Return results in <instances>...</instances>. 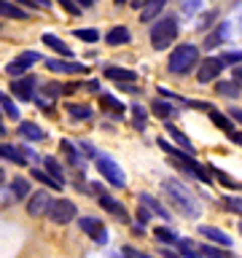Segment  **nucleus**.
Returning <instances> with one entry per match:
<instances>
[{
	"mask_svg": "<svg viewBox=\"0 0 242 258\" xmlns=\"http://www.w3.org/2000/svg\"><path fill=\"white\" fill-rule=\"evenodd\" d=\"M226 35H229V22H221V24H218V27L207 35L205 48H215L218 43H223V40H226Z\"/></svg>",
	"mask_w": 242,
	"mask_h": 258,
	"instance_id": "obj_20",
	"label": "nucleus"
},
{
	"mask_svg": "<svg viewBox=\"0 0 242 258\" xmlns=\"http://www.w3.org/2000/svg\"><path fill=\"white\" fill-rule=\"evenodd\" d=\"M151 110L156 113L159 118H169V116H172V113H175V108H172V105H169V102H164V100H153Z\"/></svg>",
	"mask_w": 242,
	"mask_h": 258,
	"instance_id": "obj_30",
	"label": "nucleus"
},
{
	"mask_svg": "<svg viewBox=\"0 0 242 258\" xmlns=\"http://www.w3.org/2000/svg\"><path fill=\"white\" fill-rule=\"evenodd\" d=\"M239 231H242V221H239Z\"/></svg>",
	"mask_w": 242,
	"mask_h": 258,
	"instance_id": "obj_56",
	"label": "nucleus"
},
{
	"mask_svg": "<svg viewBox=\"0 0 242 258\" xmlns=\"http://www.w3.org/2000/svg\"><path fill=\"white\" fill-rule=\"evenodd\" d=\"M78 226H81V231L89 234L94 242H100V245H105L108 242V234H105V226L97 221V218H78Z\"/></svg>",
	"mask_w": 242,
	"mask_h": 258,
	"instance_id": "obj_11",
	"label": "nucleus"
},
{
	"mask_svg": "<svg viewBox=\"0 0 242 258\" xmlns=\"http://www.w3.org/2000/svg\"><path fill=\"white\" fill-rule=\"evenodd\" d=\"M156 237L161 239V242H167V245H177V234H172V229H167V226H159L156 229Z\"/></svg>",
	"mask_w": 242,
	"mask_h": 258,
	"instance_id": "obj_35",
	"label": "nucleus"
},
{
	"mask_svg": "<svg viewBox=\"0 0 242 258\" xmlns=\"http://www.w3.org/2000/svg\"><path fill=\"white\" fill-rule=\"evenodd\" d=\"M124 258H143L135 247H124Z\"/></svg>",
	"mask_w": 242,
	"mask_h": 258,
	"instance_id": "obj_45",
	"label": "nucleus"
},
{
	"mask_svg": "<svg viewBox=\"0 0 242 258\" xmlns=\"http://www.w3.org/2000/svg\"><path fill=\"white\" fill-rule=\"evenodd\" d=\"M229 137H231V140L237 143V145H242V132H234V135H229Z\"/></svg>",
	"mask_w": 242,
	"mask_h": 258,
	"instance_id": "obj_51",
	"label": "nucleus"
},
{
	"mask_svg": "<svg viewBox=\"0 0 242 258\" xmlns=\"http://www.w3.org/2000/svg\"><path fill=\"white\" fill-rule=\"evenodd\" d=\"M239 32H242V16H239Z\"/></svg>",
	"mask_w": 242,
	"mask_h": 258,
	"instance_id": "obj_55",
	"label": "nucleus"
},
{
	"mask_svg": "<svg viewBox=\"0 0 242 258\" xmlns=\"http://www.w3.org/2000/svg\"><path fill=\"white\" fill-rule=\"evenodd\" d=\"M197 59H199V48L194 46V43H180L172 54H169L167 68H169V73L183 76V73H189L194 64H197Z\"/></svg>",
	"mask_w": 242,
	"mask_h": 258,
	"instance_id": "obj_4",
	"label": "nucleus"
},
{
	"mask_svg": "<svg viewBox=\"0 0 242 258\" xmlns=\"http://www.w3.org/2000/svg\"><path fill=\"white\" fill-rule=\"evenodd\" d=\"M38 59H40V54H35V51H24V54H19L16 59H11V62L6 64V73H8V76H22V73H27Z\"/></svg>",
	"mask_w": 242,
	"mask_h": 258,
	"instance_id": "obj_7",
	"label": "nucleus"
},
{
	"mask_svg": "<svg viewBox=\"0 0 242 258\" xmlns=\"http://www.w3.org/2000/svg\"><path fill=\"white\" fill-rule=\"evenodd\" d=\"M46 68L54 73H84L86 70L81 62H70V59H46Z\"/></svg>",
	"mask_w": 242,
	"mask_h": 258,
	"instance_id": "obj_13",
	"label": "nucleus"
},
{
	"mask_svg": "<svg viewBox=\"0 0 242 258\" xmlns=\"http://www.w3.org/2000/svg\"><path fill=\"white\" fill-rule=\"evenodd\" d=\"M177 253H180V258H205L202 247L194 239H177Z\"/></svg>",
	"mask_w": 242,
	"mask_h": 258,
	"instance_id": "obj_17",
	"label": "nucleus"
},
{
	"mask_svg": "<svg viewBox=\"0 0 242 258\" xmlns=\"http://www.w3.org/2000/svg\"><path fill=\"white\" fill-rule=\"evenodd\" d=\"M226 68V62L221 56H207V59L199 62V73H197V81L199 84H210V81H215L221 76V70Z\"/></svg>",
	"mask_w": 242,
	"mask_h": 258,
	"instance_id": "obj_6",
	"label": "nucleus"
},
{
	"mask_svg": "<svg viewBox=\"0 0 242 258\" xmlns=\"http://www.w3.org/2000/svg\"><path fill=\"white\" fill-rule=\"evenodd\" d=\"M234 81H237V84L242 86V64H239V68H237V70H234Z\"/></svg>",
	"mask_w": 242,
	"mask_h": 258,
	"instance_id": "obj_49",
	"label": "nucleus"
},
{
	"mask_svg": "<svg viewBox=\"0 0 242 258\" xmlns=\"http://www.w3.org/2000/svg\"><path fill=\"white\" fill-rule=\"evenodd\" d=\"M0 108H3V113H6V116L11 118V121H16V118H19V110H16V105L11 102V97L0 94Z\"/></svg>",
	"mask_w": 242,
	"mask_h": 258,
	"instance_id": "obj_31",
	"label": "nucleus"
},
{
	"mask_svg": "<svg viewBox=\"0 0 242 258\" xmlns=\"http://www.w3.org/2000/svg\"><path fill=\"white\" fill-rule=\"evenodd\" d=\"M0 156H3L6 161H14V164H19V167H24L27 164V153H22L16 145H11V143H3L0 145Z\"/></svg>",
	"mask_w": 242,
	"mask_h": 258,
	"instance_id": "obj_16",
	"label": "nucleus"
},
{
	"mask_svg": "<svg viewBox=\"0 0 242 258\" xmlns=\"http://www.w3.org/2000/svg\"><path fill=\"white\" fill-rule=\"evenodd\" d=\"M94 164H97V172H100L105 180L113 185V188H124V185H127V177H124V172H121V167L110 156L100 153V156H94Z\"/></svg>",
	"mask_w": 242,
	"mask_h": 258,
	"instance_id": "obj_5",
	"label": "nucleus"
},
{
	"mask_svg": "<svg viewBox=\"0 0 242 258\" xmlns=\"http://www.w3.org/2000/svg\"><path fill=\"white\" fill-rule=\"evenodd\" d=\"M43 43H46L48 48H51V51H56V54H59V56H73V51H70V46L65 43L62 38H56L54 32H46V35H43Z\"/></svg>",
	"mask_w": 242,
	"mask_h": 258,
	"instance_id": "obj_18",
	"label": "nucleus"
},
{
	"mask_svg": "<svg viewBox=\"0 0 242 258\" xmlns=\"http://www.w3.org/2000/svg\"><path fill=\"white\" fill-rule=\"evenodd\" d=\"M215 92L223 94V97H229V100H237V97L242 94V86L237 84V81H218Z\"/></svg>",
	"mask_w": 242,
	"mask_h": 258,
	"instance_id": "obj_22",
	"label": "nucleus"
},
{
	"mask_svg": "<svg viewBox=\"0 0 242 258\" xmlns=\"http://www.w3.org/2000/svg\"><path fill=\"white\" fill-rule=\"evenodd\" d=\"M132 121H135V126L140 129V132L145 129V110H143L137 102H135V108H132Z\"/></svg>",
	"mask_w": 242,
	"mask_h": 258,
	"instance_id": "obj_38",
	"label": "nucleus"
},
{
	"mask_svg": "<svg viewBox=\"0 0 242 258\" xmlns=\"http://www.w3.org/2000/svg\"><path fill=\"white\" fill-rule=\"evenodd\" d=\"M221 205L229 210V213H239L242 215V197H226Z\"/></svg>",
	"mask_w": 242,
	"mask_h": 258,
	"instance_id": "obj_36",
	"label": "nucleus"
},
{
	"mask_svg": "<svg viewBox=\"0 0 242 258\" xmlns=\"http://www.w3.org/2000/svg\"><path fill=\"white\" fill-rule=\"evenodd\" d=\"M51 207H54V199L48 197V191H35L30 197V202H27V213L32 218H38L43 213H51Z\"/></svg>",
	"mask_w": 242,
	"mask_h": 258,
	"instance_id": "obj_8",
	"label": "nucleus"
},
{
	"mask_svg": "<svg viewBox=\"0 0 242 258\" xmlns=\"http://www.w3.org/2000/svg\"><path fill=\"white\" fill-rule=\"evenodd\" d=\"M30 3L35 8H48V6H51V0H30Z\"/></svg>",
	"mask_w": 242,
	"mask_h": 258,
	"instance_id": "obj_47",
	"label": "nucleus"
},
{
	"mask_svg": "<svg viewBox=\"0 0 242 258\" xmlns=\"http://www.w3.org/2000/svg\"><path fill=\"white\" fill-rule=\"evenodd\" d=\"M19 135H22V137H27V140H32V143L46 140V132H43V129H40L38 124H30V121L19 124Z\"/></svg>",
	"mask_w": 242,
	"mask_h": 258,
	"instance_id": "obj_21",
	"label": "nucleus"
},
{
	"mask_svg": "<svg viewBox=\"0 0 242 258\" xmlns=\"http://www.w3.org/2000/svg\"><path fill=\"white\" fill-rule=\"evenodd\" d=\"M35 84H38L35 76H22V78L11 81V92L19 97L22 102H30L32 97H35Z\"/></svg>",
	"mask_w": 242,
	"mask_h": 258,
	"instance_id": "obj_9",
	"label": "nucleus"
},
{
	"mask_svg": "<svg viewBox=\"0 0 242 258\" xmlns=\"http://www.w3.org/2000/svg\"><path fill=\"white\" fill-rule=\"evenodd\" d=\"M86 89H89V92H100V84H97V81H89Z\"/></svg>",
	"mask_w": 242,
	"mask_h": 258,
	"instance_id": "obj_50",
	"label": "nucleus"
},
{
	"mask_svg": "<svg viewBox=\"0 0 242 258\" xmlns=\"http://www.w3.org/2000/svg\"><path fill=\"white\" fill-rule=\"evenodd\" d=\"M156 145H161V148H164V151L169 153V156H175V159H177V164H183L186 172H191L194 177H197V180H202V183H210V175H207L205 164L194 161V159H191V153H186L183 148H175V145H169V143L164 140V137H159Z\"/></svg>",
	"mask_w": 242,
	"mask_h": 258,
	"instance_id": "obj_3",
	"label": "nucleus"
},
{
	"mask_svg": "<svg viewBox=\"0 0 242 258\" xmlns=\"http://www.w3.org/2000/svg\"><path fill=\"white\" fill-rule=\"evenodd\" d=\"M46 94H48V97H56V94H59V86H56V84H48V86H46Z\"/></svg>",
	"mask_w": 242,
	"mask_h": 258,
	"instance_id": "obj_46",
	"label": "nucleus"
},
{
	"mask_svg": "<svg viewBox=\"0 0 242 258\" xmlns=\"http://www.w3.org/2000/svg\"><path fill=\"white\" fill-rule=\"evenodd\" d=\"M202 253L207 258H231V253H226L221 247H213V245H202Z\"/></svg>",
	"mask_w": 242,
	"mask_h": 258,
	"instance_id": "obj_37",
	"label": "nucleus"
},
{
	"mask_svg": "<svg viewBox=\"0 0 242 258\" xmlns=\"http://www.w3.org/2000/svg\"><path fill=\"white\" fill-rule=\"evenodd\" d=\"M213 175H215V180H218V183H223V185H226V188H242V183H239V180H234L231 175L221 172V169H213Z\"/></svg>",
	"mask_w": 242,
	"mask_h": 258,
	"instance_id": "obj_33",
	"label": "nucleus"
},
{
	"mask_svg": "<svg viewBox=\"0 0 242 258\" xmlns=\"http://www.w3.org/2000/svg\"><path fill=\"white\" fill-rule=\"evenodd\" d=\"M129 3H132V6H135V8H143V6H145V3H148V0H129Z\"/></svg>",
	"mask_w": 242,
	"mask_h": 258,
	"instance_id": "obj_53",
	"label": "nucleus"
},
{
	"mask_svg": "<svg viewBox=\"0 0 242 258\" xmlns=\"http://www.w3.org/2000/svg\"><path fill=\"white\" fill-rule=\"evenodd\" d=\"M229 116H231L234 121H239V124H242V110H239V108H229Z\"/></svg>",
	"mask_w": 242,
	"mask_h": 258,
	"instance_id": "obj_44",
	"label": "nucleus"
},
{
	"mask_svg": "<svg viewBox=\"0 0 242 258\" xmlns=\"http://www.w3.org/2000/svg\"><path fill=\"white\" fill-rule=\"evenodd\" d=\"M213 16H215L213 11H210V14H205V16H202V22H199V27H202V30H205V27H207V24H210V22H213Z\"/></svg>",
	"mask_w": 242,
	"mask_h": 258,
	"instance_id": "obj_43",
	"label": "nucleus"
},
{
	"mask_svg": "<svg viewBox=\"0 0 242 258\" xmlns=\"http://www.w3.org/2000/svg\"><path fill=\"white\" fill-rule=\"evenodd\" d=\"M177 32H180L177 19H175V16H164V19H159L151 27V46L156 48V51H164V48H169L175 43Z\"/></svg>",
	"mask_w": 242,
	"mask_h": 258,
	"instance_id": "obj_1",
	"label": "nucleus"
},
{
	"mask_svg": "<svg viewBox=\"0 0 242 258\" xmlns=\"http://www.w3.org/2000/svg\"><path fill=\"white\" fill-rule=\"evenodd\" d=\"M11 188H14V197H16V199H24V197H27V188H30V183L24 180V177H14Z\"/></svg>",
	"mask_w": 242,
	"mask_h": 258,
	"instance_id": "obj_34",
	"label": "nucleus"
},
{
	"mask_svg": "<svg viewBox=\"0 0 242 258\" xmlns=\"http://www.w3.org/2000/svg\"><path fill=\"white\" fill-rule=\"evenodd\" d=\"M199 3H202V0H186V11H194Z\"/></svg>",
	"mask_w": 242,
	"mask_h": 258,
	"instance_id": "obj_48",
	"label": "nucleus"
},
{
	"mask_svg": "<svg viewBox=\"0 0 242 258\" xmlns=\"http://www.w3.org/2000/svg\"><path fill=\"white\" fill-rule=\"evenodd\" d=\"M199 234H202V237H207L210 242H215V245L231 247V237H229V234H223L221 229H215V226H199Z\"/></svg>",
	"mask_w": 242,
	"mask_h": 258,
	"instance_id": "obj_14",
	"label": "nucleus"
},
{
	"mask_svg": "<svg viewBox=\"0 0 242 258\" xmlns=\"http://www.w3.org/2000/svg\"><path fill=\"white\" fill-rule=\"evenodd\" d=\"M102 102H105V108H108L110 113H116V116H121V102L116 100V97H110V94H102Z\"/></svg>",
	"mask_w": 242,
	"mask_h": 258,
	"instance_id": "obj_39",
	"label": "nucleus"
},
{
	"mask_svg": "<svg viewBox=\"0 0 242 258\" xmlns=\"http://www.w3.org/2000/svg\"><path fill=\"white\" fill-rule=\"evenodd\" d=\"M105 78H110V81H116V84H132V81H137L135 76V70H127V68H105Z\"/></svg>",
	"mask_w": 242,
	"mask_h": 258,
	"instance_id": "obj_15",
	"label": "nucleus"
},
{
	"mask_svg": "<svg viewBox=\"0 0 242 258\" xmlns=\"http://www.w3.org/2000/svg\"><path fill=\"white\" fill-rule=\"evenodd\" d=\"M221 59L226 64H242V51H229V54H221Z\"/></svg>",
	"mask_w": 242,
	"mask_h": 258,
	"instance_id": "obj_42",
	"label": "nucleus"
},
{
	"mask_svg": "<svg viewBox=\"0 0 242 258\" xmlns=\"http://www.w3.org/2000/svg\"><path fill=\"white\" fill-rule=\"evenodd\" d=\"M116 3H118V6H124V3H127V0H116Z\"/></svg>",
	"mask_w": 242,
	"mask_h": 258,
	"instance_id": "obj_54",
	"label": "nucleus"
},
{
	"mask_svg": "<svg viewBox=\"0 0 242 258\" xmlns=\"http://www.w3.org/2000/svg\"><path fill=\"white\" fill-rule=\"evenodd\" d=\"M167 135H169V137H172V140L177 143V148H183L186 153H194V145H191V140H189V137H186V135L180 132V129H177V126L167 124Z\"/></svg>",
	"mask_w": 242,
	"mask_h": 258,
	"instance_id": "obj_24",
	"label": "nucleus"
},
{
	"mask_svg": "<svg viewBox=\"0 0 242 258\" xmlns=\"http://www.w3.org/2000/svg\"><path fill=\"white\" fill-rule=\"evenodd\" d=\"M100 205L108 210L110 215H116V221H121V223H127L129 221V215H127V207L121 205L118 199H113V197H108V194H105V197H100Z\"/></svg>",
	"mask_w": 242,
	"mask_h": 258,
	"instance_id": "obj_12",
	"label": "nucleus"
},
{
	"mask_svg": "<svg viewBox=\"0 0 242 258\" xmlns=\"http://www.w3.org/2000/svg\"><path fill=\"white\" fill-rule=\"evenodd\" d=\"M43 164L48 167V175H51L54 177V180H65V175H62V167H59V161H56V159H51V156H46L43 159Z\"/></svg>",
	"mask_w": 242,
	"mask_h": 258,
	"instance_id": "obj_32",
	"label": "nucleus"
},
{
	"mask_svg": "<svg viewBox=\"0 0 242 258\" xmlns=\"http://www.w3.org/2000/svg\"><path fill=\"white\" fill-rule=\"evenodd\" d=\"M76 3H78L81 8H89V6H94V0H76Z\"/></svg>",
	"mask_w": 242,
	"mask_h": 258,
	"instance_id": "obj_52",
	"label": "nucleus"
},
{
	"mask_svg": "<svg viewBox=\"0 0 242 258\" xmlns=\"http://www.w3.org/2000/svg\"><path fill=\"white\" fill-rule=\"evenodd\" d=\"M56 3H59V6L65 8V11L70 14V16H78V14H81V6L76 3V0H56Z\"/></svg>",
	"mask_w": 242,
	"mask_h": 258,
	"instance_id": "obj_41",
	"label": "nucleus"
},
{
	"mask_svg": "<svg viewBox=\"0 0 242 258\" xmlns=\"http://www.w3.org/2000/svg\"><path fill=\"white\" fill-rule=\"evenodd\" d=\"M0 14L8 19H27V11H22L19 6H14L11 0H0Z\"/></svg>",
	"mask_w": 242,
	"mask_h": 258,
	"instance_id": "obj_27",
	"label": "nucleus"
},
{
	"mask_svg": "<svg viewBox=\"0 0 242 258\" xmlns=\"http://www.w3.org/2000/svg\"><path fill=\"white\" fill-rule=\"evenodd\" d=\"M164 3H167V0H148V3L140 8V22H153V19L161 14Z\"/></svg>",
	"mask_w": 242,
	"mask_h": 258,
	"instance_id": "obj_19",
	"label": "nucleus"
},
{
	"mask_svg": "<svg viewBox=\"0 0 242 258\" xmlns=\"http://www.w3.org/2000/svg\"><path fill=\"white\" fill-rule=\"evenodd\" d=\"M105 40H108V46H124V43H129V30L127 27H113V30H108Z\"/></svg>",
	"mask_w": 242,
	"mask_h": 258,
	"instance_id": "obj_25",
	"label": "nucleus"
},
{
	"mask_svg": "<svg viewBox=\"0 0 242 258\" xmlns=\"http://www.w3.org/2000/svg\"><path fill=\"white\" fill-rule=\"evenodd\" d=\"M207 116H210V121H213L218 129H223L226 135H234V126H231V121H229V116H226V113H218V110L213 108V110L207 113Z\"/></svg>",
	"mask_w": 242,
	"mask_h": 258,
	"instance_id": "obj_26",
	"label": "nucleus"
},
{
	"mask_svg": "<svg viewBox=\"0 0 242 258\" xmlns=\"http://www.w3.org/2000/svg\"><path fill=\"white\" fill-rule=\"evenodd\" d=\"M164 191L169 194V199L175 202L177 210H180L186 218H199V205H197V199H194L191 194L186 191L177 180H172V177H169V180H164Z\"/></svg>",
	"mask_w": 242,
	"mask_h": 258,
	"instance_id": "obj_2",
	"label": "nucleus"
},
{
	"mask_svg": "<svg viewBox=\"0 0 242 258\" xmlns=\"http://www.w3.org/2000/svg\"><path fill=\"white\" fill-rule=\"evenodd\" d=\"M143 258H151V255H143Z\"/></svg>",
	"mask_w": 242,
	"mask_h": 258,
	"instance_id": "obj_57",
	"label": "nucleus"
},
{
	"mask_svg": "<svg viewBox=\"0 0 242 258\" xmlns=\"http://www.w3.org/2000/svg\"><path fill=\"white\" fill-rule=\"evenodd\" d=\"M30 175H32V177H35V180H38V183H43V185H48V188H59V185H62L59 180H54V177H51V175H48V172H43V169H38V167H35V169H32V172H30Z\"/></svg>",
	"mask_w": 242,
	"mask_h": 258,
	"instance_id": "obj_29",
	"label": "nucleus"
},
{
	"mask_svg": "<svg viewBox=\"0 0 242 258\" xmlns=\"http://www.w3.org/2000/svg\"><path fill=\"white\" fill-rule=\"evenodd\" d=\"M76 38L86 40V43H94V40L100 38V32H97L94 27H92V30H76Z\"/></svg>",
	"mask_w": 242,
	"mask_h": 258,
	"instance_id": "obj_40",
	"label": "nucleus"
},
{
	"mask_svg": "<svg viewBox=\"0 0 242 258\" xmlns=\"http://www.w3.org/2000/svg\"><path fill=\"white\" fill-rule=\"evenodd\" d=\"M137 199H140V205H143V207H148L151 213H156L159 218H164V221H169V213H167L164 207H161V202H156V199L151 197V194H140Z\"/></svg>",
	"mask_w": 242,
	"mask_h": 258,
	"instance_id": "obj_23",
	"label": "nucleus"
},
{
	"mask_svg": "<svg viewBox=\"0 0 242 258\" xmlns=\"http://www.w3.org/2000/svg\"><path fill=\"white\" fill-rule=\"evenodd\" d=\"M48 218H51L54 223H70L73 218H76V205H73L70 199H56Z\"/></svg>",
	"mask_w": 242,
	"mask_h": 258,
	"instance_id": "obj_10",
	"label": "nucleus"
},
{
	"mask_svg": "<svg viewBox=\"0 0 242 258\" xmlns=\"http://www.w3.org/2000/svg\"><path fill=\"white\" fill-rule=\"evenodd\" d=\"M68 116H70V118L84 121V118H92V116H94V110L89 108V105H76V102H68Z\"/></svg>",
	"mask_w": 242,
	"mask_h": 258,
	"instance_id": "obj_28",
	"label": "nucleus"
}]
</instances>
